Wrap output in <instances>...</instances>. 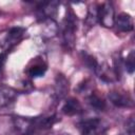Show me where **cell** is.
<instances>
[{"mask_svg": "<svg viewBox=\"0 0 135 135\" xmlns=\"http://www.w3.org/2000/svg\"><path fill=\"white\" fill-rule=\"evenodd\" d=\"M77 21L78 19L76 14L71 7H69L66 9V15L62 23V42L64 49L68 51H72L75 45V32L77 30Z\"/></svg>", "mask_w": 135, "mask_h": 135, "instance_id": "cell-1", "label": "cell"}, {"mask_svg": "<svg viewBox=\"0 0 135 135\" xmlns=\"http://www.w3.org/2000/svg\"><path fill=\"white\" fill-rule=\"evenodd\" d=\"M25 28L21 26H14L0 33V47L8 52L15 45H17L23 38Z\"/></svg>", "mask_w": 135, "mask_h": 135, "instance_id": "cell-2", "label": "cell"}, {"mask_svg": "<svg viewBox=\"0 0 135 135\" xmlns=\"http://www.w3.org/2000/svg\"><path fill=\"white\" fill-rule=\"evenodd\" d=\"M13 123L18 135H34L36 131L39 130L37 117L30 118L17 116L13 118Z\"/></svg>", "mask_w": 135, "mask_h": 135, "instance_id": "cell-3", "label": "cell"}, {"mask_svg": "<svg viewBox=\"0 0 135 135\" xmlns=\"http://www.w3.org/2000/svg\"><path fill=\"white\" fill-rule=\"evenodd\" d=\"M98 21L104 27H112L115 22L114 6L110 2L98 4Z\"/></svg>", "mask_w": 135, "mask_h": 135, "instance_id": "cell-4", "label": "cell"}, {"mask_svg": "<svg viewBox=\"0 0 135 135\" xmlns=\"http://www.w3.org/2000/svg\"><path fill=\"white\" fill-rule=\"evenodd\" d=\"M47 70V63L46 61L41 57L37 56L31 60V62L26 66V74L32 78L42 77Z\"/></svg>", "mask_w": 135, "mask_h": 135, "instance_id": "cell-5", "label": "cell"}, {"mask_svg": "<svg viewBox=\"0 0 135 135\" xmlns=\"http://www.w3.org/2000/svg\"><path fill=\"white\" fill-rule=\"evenodd\" d=\"M112 104L117 108H133L134 101L133 98L126 92L120 91H111L108 95Z\"/></svg>", "mask_w": 135, "mask_h": 135, "instance_id": "cell-6", "label": "cell"}, {"mask_svg": "<svg viewBox=\"0 0 135 135\" xmlns=\"http://www.w3.org/2000/svg\"><path fill=\"white\" fill-rule=\"evenodd\" d=\"M114 25H116L118 31L123 33H129V32H132L134 28V21L130 14L120 13L115 17Z\"/></svg>", "mask_w": 135, "mask_h": 135, "instance_id": "cell-7", "label": "cell"}, {"mask_svg": "<svg viewBox=\"0 0 135 135\" xmlns=\"http://www.w3.org/2000/svg\"><path fill=\"white\" fill-rule=\"evenodd\" d=\"M61 111L64 115H68V116H75V115H79L83 112V109H82V105L81 103L76 99V98H68L65 100V102L63 103L62 108H61Z\"/></svg>", "mask_w": 135, "mask_h": 135, "instance_id": "cell-8", "label": "cell"}, {"mask_svg": "<svg viewBox=\"0 0 135 135\" xmlns=\"http://www.w3.org/2000/svg\"><path fill=\"white\" fill-rule=\"evenodd\" d=\"M95 73L104 82H113L115 80H118V77H117L114 69L107 63L98 64V68L95 71Z\"/></svg>", "mask_w": 135, "mask_h": 135, "instance_id": "cell-9", "label": "cell"}, {"mask_svg": "<svg viewBox=\"0 0 135 135\" xmlns=\"http://www.w3.org/2000/svg\"><path fill=\"white\" fill-rule=\"evenodd\" d=\"M69 91V80L62 75L58 74L55 80V96L57 99H62L65 97Z\"/></svg>", "mask_w": 135, "mask_h": 135, "instance_id": "cell-10", "label": "cell"}, {"mask_svg": "<svg viewBox=\"0 0 135 135\" xmlns=\"http://www.w3.org/2000/svg\"><path fill=\"white\" fill-rule=\"evenodd\" d=\"M41 22H42V37L50 39V38L55 37L58 34L59 27H58L57 22L54 19L47 18Z\"/></svg>", "mask_w": 135, "mask_h": 135, "instance_id": "cell-11", "label": "cell"}, {"mask_svg": "<svg viewBox=\"0 0 135 135\" xmlns=\"http://www.w3.org/2000/svg\"><path fill=\"white\" fill-rule=\"evenodd\" d=\"M86 100H88V103L91 105V108H93L96 111H104L107 108L105 101L101 97H99L98 95H96L94 93H91L88 96Z\"/></svg>", "mask_w": 135, "mask_h": 135, "instance_id": "cell-12", "label": "cell"}, {"mask_svg": "<svg viewBox=\"0 0 135 135\" xmlns=\"http://www.w3.org/2000/svg\"><path fill=\"white\" fill-rule=\"evenodd\" d=\"M80 58H81L83 64H84L88 69H90V70L93 71V72H95V71L97 70L99 63H98V61L96 60V58H95L93 55L89 54V53L85 52V51H81V53H80Z\"/></svg>", "mask_w": 135, "mask_h": 135, "instance_id": "cell-13", "label": "cell"}, {"mask_svg": "<svg viewBox=\"0 0 135 135\" xmlns=\"http://www.w3.org/2000/svg\"><path fill=\"white\" fill-rule=\"evenodd\" d=\"M97 22H98V4H92L88 9L85 23L89 26H93Z\"/></svg>", "mask_w": 135, "mask_h": 135, "instance_id": "cell-14", "label": "cell"}, {"mask_svg": "<svg viewBox=\"0 0 135 135\" xmlns=\"http://www.w3.org/2000/svg\"><path fill=\"white\" fill-rule=\"evenodd\" d=\"M124 68L129 74H133L135 70V54L134 51H131L130 54L124 59Z\"/></svg>", "mask_w": 135, "mask_h": 135, "instance_id": "cell-15", "label": "cell"}, {"mask_svg": "<svg viewBox=\"0 0 135 135\" xmlns=\"http://www.w3.org/2000/svg\"><path fill=\"white\" fill-rule=\"evenodd\" d=\"M124 135H135V122L133 117H130L124 124Z\"/></svg>", "mask_w": 135, "mask_h": 135, "instance_id": "cell-16", "label": "cell"}, {"mask_svg": "<svg viewBox=\"0 0 135 135\" xmlns=\"http://www.w3.org/2000/svg\"><path fill=\"white\" fill-rule=\"evenodd\" d=\"M5 61H6V53L3 52V53L0 54V72L2 71V69H3V66H4Z\"/></svg>", "mask_w": 135, "mask_h": 135, "instance_id": "cell-17", "label": "cell"}, {"mask_svg": "<svg viewBox=\"0 0 135 135\" xmlns=\"http://www.w3.org/2000/svg\"><path fill=\"white\" fill-rule=\"evenodd\" d=\"M49 135H71V134H69V133H52Z\"/></svg>", "mask_w": 135, "mask_h": 135, "instance_id": "cell-18", "label": "cell"}, {"mask_svg": "<svg viewBox=\"0 0 135 135\" xmlns=\"http://www.w3.org/2000/svg\"><path fill=\"white\" fill-rule=\"evenodd\" d=\"M85 86H86V83L84 82V90H85ZM79 88H83V86H82V85H79ZM79 92H80V93H82V92H83V89H82V90H80Z\"/></svg>", "mask_w": 135, "mask_h": 135, "instance_id": "cell-19", "label": "cell"}]
</instances>
